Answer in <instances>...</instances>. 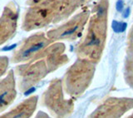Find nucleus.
<instances>
[{
    "label": "nucleus",
    "instance_id": "nucleus-10",
    "mask_svg": "<svg viewBox=\"0 0 133 118\" xmlns=\"http://www.w3.org/2000/svg\"><path fill=\"white\" fill-rule=\"evenodd\" d=\"M90 1H91V0H79V2H80V3L82 4V8L85 7Z\"/></svg>",
    "mask_w": 133,
    "mask_h": 118
},
{
    "label": "nucleus",
    "instance_id": "nucleus-7",
    "mask_svg": "<svg viewBox=\"0 0 133 118\" xmlns=\"http://www.w3.org/2000/svg\"><path fill=\"white\" fill-rule=\"evenodd\" d=\"M123 78L125 83L133 90V53L126 52L123 68Z\"/></svg>",
    "mask_w": 133,
    "mask_h": 118
},
{
    "label": "nucleus",
    "instance_id": "nucleus-9",
    "mask_svg": "<svg viewBox=\"0 0 133 118\" xmlns=\"http://www.w3.org/2000/svg\"><path fill=\"white\" fill-rule=\"evenodd\" d=\"M8 95V91H4L2 94H0V107H2L3 104L6 103V99L5 97Z\"/></svg>",
    "mask_w": 133,
    "mask_h": 118
},
{
    "label": "nucleus",
    "instance_id": "nucleus-6",
    "mask_svg": "<svg viewBox=\"0 0 133 118\" xmlns=\"http://www.w3.org/2000/svg\"><path fill=\"white\" fill-rule=\"evenodd\" d=\"M133 109V98L108 96L88 115L91 118H120Z\"/></svg>",
    "mask_w": 133,
    "mask_h": 118
},
{
    "label": "nucleus",
    "instance_id": "nucleus-11",
    "mask_svg": "<svg viewBox=\"0 0 133 118\" xmlns=\"http://www.w3.org/2000/svg\"><path fill=\"white\" fill-rule=\"evenodd\" d=\"M41 1V0H32V4H36V3H39Z\"/></svg>",
    "mask_w": 133,
    "mask_h": 118
},
{
    "label": "nucleus",
    "instance_id": "nucleus-3",
    "mask_svg": "<svg viewBox=\"0 0 133 118\" xmlns=\"http://www.w3.org/2000/svg\"><path fill=\"white\" fill-rule=\"evenodd\" d=\"M97 65V63L89 59L77 57L62 79L65 93L74 100L81 97L93 81Z\"/></svg>",
    "mask_w": 133,
    "mask_h": 118
},
{
    "label": "nucleus",
    "instance_id": "nucleus-2",
    "mask_svg": "<svg viewBox=\"0 0 133 118\" xmlns=\"http://www.w3.org/2000/svg\"><path fill=\"white\" fill-rule=\"evenodd\" d=\"M81 8L79 0H41L28 12L27 27L34 29L66 21Z\"/></svg>",
    "mask_w": 133,
    "mask_h": 118
},
{
    "label": "nucleus",
    "instance_id": "nucleus-1",
    "mask_svg": "<svg viewBox=\"0 0 133 118\" xmlns=\"http://www.w3.org/2000/svg\"><path fill=\"white\" fill-rule=\"evenodd\" d=\"M110 0H97L81 40L74 48L77 57L87 58L96 63L102 60L106 48L109 25Z\"/></svg>",
    "mask_w": 133,
    "mask_h": 118
},
{
    "label": "nucleus",
    "instance_id": "nucleus-5",
    "mask_svg": "<svg viewBox=\"0 0 133 118\" xmlns=\"http://www.w3.org/2000/svg\"><path fill=\"white\" fill-rule=\"evenodd\" d=\"M64 89L62 79H55L51 82L43 95V104L53 116L57 117H68L74 112V99H66L64 96Z\"/></svg>",
    "mask_w": 133,
    "mask_h": 118
},
{
    "label": "nucleus",
    "instance_id": "nucleus-4",
    "mask_svg": "<svg viewBox=\"0 0 133 118\" xmlns=\"http://www.w3.org/2000/svg\"><path fill=\"white\" fill-rule=\"evenodd\" d=\"M91 15V10L86 6L82 10L71 16L66 22L48 32L50 39L57 41L74 42L82 37Z\"/></svg>",
    "mask_w": 133,
    "mask_h": 118
},
{
    "label": "nucleus",
    "instance_id": "nucleus-8",
    "mask_svg": "<svg viewBox=\"0 0 133 118\" xmlns=\"http://www.w3.org/2000/svg\"><path fill=\"white\" fill-rule=\"evenodd\" d=\"M126 52L133 53V25L129 29V31L127 32Z\"/></svg>",
    "mask_w": 133,
    "mask_h": 118
}]
</instances>
